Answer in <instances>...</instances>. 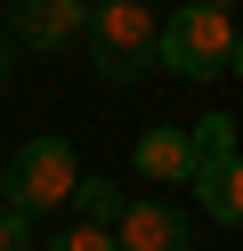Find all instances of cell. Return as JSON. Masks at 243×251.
I'll return each mask as SVG.
<instances>
[{"mask_svg":"<svg viewBox=\"0 0 243 251\" xmlns=\"http://www.w3.org/2000/svg\"><path fill=\"white\" fill-rule=\"evenodd\" d=\"M89 33V0H16V41L32 49H65Z\"/></svg>","mask_w":243,"mask_h":251,"instance_id":"obj_5","label":"cell"},{"mask_svg":"<svg viewBox=\"0 0 243 251\" xmlns=\"http://www.w3.org/2000/svg\"><path fill=\"white\" fill-rule=\"evenodd\" d=\"M73 186H81V170H73V146H65L57 130H41V138H25V154L8 162V211H16V219L65 211V202H73Z\"/></svg>","mask_w":243,"mask_h":251,"instance_id":"obj_2","label":"cell"},{"mask_svg":"<svg viewBox=\"0 0 243 251\" xmlns=\"http://www.w3.org/2000/svg\"><path fill=\"white\" fill-rule=\"evenodd\" d=\"M138 170L162 178V186H170V178L194 186V130H146L138 138Z\"/></svg>","mask_w":243,"mask_h":251,"instance_id":"obj_6","label":"cell"},{"mask_svg":"<svg viewBox=\"0 0 243 251\" xmlns=\"http://www.w3.org/2000/svg\"><path fill=\"white\" fill-rule=\"evenodd\" d=\"M235 162H243L235 122H227V114H203V122H194V186H203V178H219V170H235Z\"/></svg>","mask_w":243,"mask_h":251,"instance_id":"obj_7","label":"cell"},{"mask_svg":"<svg viewBox=\"0 0 243 251\" xmlns=\"http://www.w3.org/2000/svg\"><path fill=\"white\" fill-rule=\"evenodd\" d=\"M8 57H16V49H8V41H0V81H8Z\"/></svg>","mask_w":243,"mask_h":251,"instance_id":"obj_12","label":"cell"},{"mask_svg":"<svg viewBox=\"0 0 243 251\" xmlns=\"http://www.w3.org/2000/svg\"><path fill=\"white\" fill-rule=\"evenodd\" d=\"M25 243H32V219H16L8 202H0V251H25Z\"/></svg>","mask_w":243,"mask_h":251,"instance_id":"obj_11","label":"cell"},{"mask_svg":"<svg viewBox=\"0 0 243 251\" xmlns=\"http://www.w3.org/2000/svg\"><path fill=\"white\" fill-rule=\"evenodd\" d=\"M0 202H8V170H0Z\"/></svg>","mask_w":243,"mask_h":251,"instance_id":"obj_14","label":"cell"},{"mask_svg":"<svg viewBox=\"0 0 243 251\" xmlns=\"http://www.w3.org/2000/svg\"><path fill=\"white\" fill-rule=\"evenodd\" d=\"M203 8H227V0H203Z\"/></svg>","mask_w":243,"mask_h":251,"instance_id":"obj_15","label":"cell"},{"mask_svg":"<svg viewBox=\"0 0 243 251\" xmlns=\"http://www.w3.org/2000/svg\"><path fill=\"white\" fill-rule=\"evenodd\" d=\"M227 73H243V33H235V65H227Z\"/></svg>","mask_w":243,"mask_h":251,"instance_id":"obj_13","label":"cell"},{"mask_svg":"<svg viewBox=\"0 0 243 251\" xmlns=\"http://www.w3.org/2000/svg\"><path fill=\"white\" fill-rule=\"evenodd\" d=\"M162 65H170L178 81H211V73H227V65H235V25H227V8L187 0V8L162 25Z\"/></svg>","mask_w":243,"mask_h":251,"instance_id":"obj_3","label":"cell"},{"mask_svg":"<svg viewBox=\"0 0 243 251\" xmlns=\"http://www.w3.org/2000/svg\"><path fill=\"white\" fill-rule=\"evenodd\" d=\"M89 65H97V81H113V89L146 81V73L162 65V25L146 17V0H97L89 8Z\"/></svg>","mask_w":243,"mask_h":251,"instance_id":"obj_1","label":"cell"},{"mask_svg":"<svg viewBox=\"0 0 243 251\" xmlns=\"http://www.w3.org/2000/svg\"><path fill=\"white\" fill-rule=\"evenodd\" d=\"M113 243H122V251H187V219H178L170 202L130 195V211L113 219Z\"/></svg>","mask_w":243,"mask_h":251,"instance_id":"obj_4","label":"cell"},{"mask_svg":"<svg viewBox=\"0 0 243 251\" xmlns=\"http://www.w3.org/2000/svg\"><path fill=\"white\" fill-rule=\"evenodd\" d=\"M122 211H130V195H122L113 178H81V186H73V219H89V227H113Z\"/></svg>","mask_w":243,"mask_h":251,"instance_id":"obj_8","label":"cell"},{"mask_svg":"<svg viewBox=\"0 0 243 251\" xmlns=\"http://www.w3.org/2000/svg\"><path fill=\"white\" fill-rule=\"evenodd\" d=\"M194 195H203V211L219 219V227H243V162H235V170H219V178H203Z\"/></svg>","mask_w":243,"mask_h":251,"instance_id":"obj_9","label":"cell"},{"mask_svg":"<svg viewBox=\"0 0 243 251\" xmlns=\"http://www.w3.org/2000/svg\"><path fill=\"white\" fill-rule=\"evenodd\" d=\"M49 251H122V243H113V227H89V219H73L65 235H49Z\"/></svg>","mask_w":243,"mask_h":251,"instance_id":"obj_10","label":"cell"}]
</instances>
